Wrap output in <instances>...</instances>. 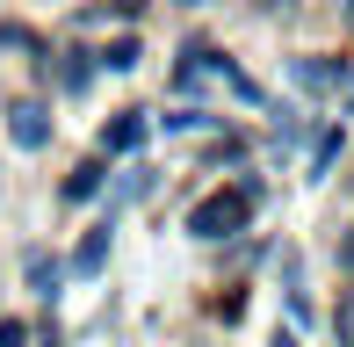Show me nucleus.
<instances>
[{
  "instance_id": "1",
  "label": "nucleus",
  "mask_w": 354,
  "mask_h": 347,
  "mask_svg": "<svg viewBox=\"0 0 354 347\" xmlns=\"http://www.w3.org/2000/svg\"><path fill=\"white\" fill-rule=\"evenodd\" d=\"M246 217H253V188H217L188 210V232L196 239H232V232H246Z\"/></svg>"
},
{
  "instance_id": "2",
  "label": "nucleus",
  "mask_w": 354,
  "mask_h": 347,
  "mask_svg": "<svg viewBox=\"0 0 354 347\" xmlns=\"http://www.w3.org/2000/svg\"><path fill=\"white\" fill-rule=\"evenodd\" d=\"M8 138L22 152H44V145H51V109H44V102H15L8 109Z\"/></svg>"
},
{
  "instance_id": "3",
  "label": "nucleus",
  "mask_w": 354,
  "mask_h": 347,
  "mask_svg": "<svg viewBox=\"0 0 354 347\" xmlns=\"http://www.w3.org/2000/svg\"><path fill=\"white\" fill-rule=\"evenodd\" d=\"M145 131H152V123H145V109H123L116 123H102V152H138Z\"/></svg>"
},
{
  "instance_id": "4",
  "label": "nucleus",
  "mask_w": 354,
  "mask_h": 347,
  "mask_svg": "<svg viewBox=\"0 0 354 347\" xmlns=\"http://www.w3.org/2000/svg\"><path fill=\"white\" fill-rule=\"evenodd\" d=\"M22 268H29V290H37L44 304H51V297H58V275H66V268L44 254V246H29V254H22Z\"/></svg>"
},
{
  "instance_id": "5",
  "label": "nucleus",
  "mask_w": 354,
  "mask_h": 347,
  "mask_svg": "<svg viewBox=\"0 0 354 347\" xmlns=\"http://www.w3.org/2000/svg\"><path fill=\"white\" fill-rule=\"evenodd\" d=\"M102 261H109V225H94L80 239V254H73V275H102Z\"/></svg>"
},
{
  "instance_id": "6",
  "label": "nucleus",
  "mask_w": 354,
  "mask_h": 347,
  "mask_svg": "<svg viewBox=\"0 0 354 347\" xmlns=\"http://www.w3.org/2000/svg\"><path fill=\"white\" fill-rule=\"evenodd\" d=\"M94 66H102V73H131V66H138V44H131V37H116L109 51H94Z\"/></svg>"
},
{
  "instance_id": "7",
  "label": "nucleus",
  "mask_w": 354,
  "mask_h": 347,
  "mask_svg": "<svg viewBox=\"0 0 354 347\" xmlns=\"http://www.w3.org/2000/svg\"><path fill=\"white\" fill-rule=\"evenodd\" d=\"M58 80H66V87L80 94V87L94 80V51H66V66H58Z\"/></svg>"
},
{
  "instance_id": "8",
  "label": "nucleus",
  "mask_w": 354,
  "mask_h": 347,
  "mask_svg": "<svg viewBox=\"0 0 354 347\" xmlns=\"http://www.w3.org/2000/svg\"><path fill=\"white\" fill-rule=\"evenodd\" d=\"M94 188H102V160H87V167H80L73 181H66V203H87Z\"/></svg>"
},
{
  "instance_id": "9",
  "label": "nucleus",
  "mask_w": 354,
  "mask_h": 347,
  "mask_svg": "<svg viewBox=\"0 0 354 347\" xmlns=\"http://www.w3.org/2000/svg\"><path fill=\"white\" fill-rule=\"evenodd\" d=\"M210 123H217V116H203V109H174L167 131H210Z\"/></svg>"
},
{
  "instance_id": "10",
  "label": "nucleus",
  "mask_w": 354,
  "mask_h": 347,
  "mask_svg": "<svg viewBox=\"0 0 354 347\" xmlns=\"http://www.w3.org/2000/svg\"><path fill=\"white\" fill-rule=\"evenodd\" d=\"M0 347H29V326L22 319H0Z\"/></svg>"
},
{
  "instance_id": "11",
  "label": "nucleus",
  "mask_w": 354,
  "mask_h": 347,
  "mask_svg": "<svg viewBox=\"0 0 354 347\" xmlns=\"http://www.w3.org/2000/svg\"><path fill=\"white\" fill-rule=\"evenodd\" d=\"M340 347H354V290H347V304H340Z\"/></svg>"
},
{
  "instance_id": "12",
  "label": "nucleus",
  "mask_w": 354,
  "mask_h": 347,
  "mask_svg": "<svg viewBox=\"0 0 354 347\" xmlns=\"http://www.w3.org/2000/svg\"><path fill=\"white\" fill-rule=\"evenodd\" d=\"M340 254H347V268H354V239H347V246H340Z\"/></svg>"
},
{
  "instance_id": "13",
  "label": "nucleus",
  "mask_w": 354,
  "mask_h": 347,
  "mask_svg": "<svg viewBox=\"0 0 354 347\" xmlns=\"http://www.w3.org/2000/svg\"><path fill=\"white\" fill-rule=\"evenodd\" d=\"M261 8H289V0H261Z\"/></svg>"
}]
</instances>
